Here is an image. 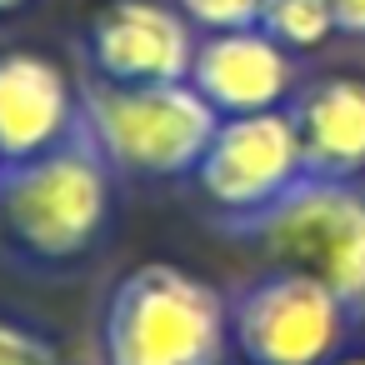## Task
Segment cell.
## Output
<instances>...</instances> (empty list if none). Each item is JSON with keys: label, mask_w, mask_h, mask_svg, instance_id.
<instances>
[{"label": "cell", "mask_w": 365, "mask_h": 365, "mask_svg": "<svg viewBox=\"0 0 365 365\" xmlns=\"http://www.w3.org/2000/svg\"><path fill=\"white\" fill-rule=\"evenodd\" d=\"M255 26H260L270 41H280L290 56L315 51V46H325L330 36H340V26H335V16H330L325 0H265Z\"/></svg>", "instance_id": "obj_11"}, {"label": "cell", "mask_w": 365, "mask_h": 365, "mask_svg": "<svg viewBox=\"0 0 365 365\" xmlns=\"http://www.w3.org/2000/svg\"><path fill=\"white\" fill-rule=\"evenodd\" d=\"M220 115L200 101L190 81L170 86H81V130L106 155L115 175L130 180H180L195 175Z\"/></svg>", "instance_id": "obj_4"}, {"label": "cell", "mask_w": 365, "mask_h": 365, "mask_svg": "<svg viewBox=\"0 0 365 365\" xmlns=\"http://www.w3.org/2000/svg\"><path fill=\"white\" fill-rule=\"evenodd\" d=\"M265 265L320 280L355 320H365V180H295L275 205L215 220Z\"/></svg>", "instance_id": "obj_3"}, {"label": "cell", "mask_w": 365, "mask_h": 365, "mask_svg": "<svg viewBox=\"0 0 365 365\" xmlns=\"http://www.w3.org/2000/svg\"><path fill=\"white\" fill-rule=\"evenodd\" d=\"M180 16L210 36V31H240V26H255L260 21V6L265 0H175Z\"/></svg>", "instance_id": "obj_13"}, {"label": "cell", "mask_w": 365, "mask_h": 365, "mask_svg": "<svg viewBox=\"0 0 365 365\" xmlns=\"http://www.w3.org/2000/svg\"><path fill=\"white\" fill-rule=\"evenodd\" d=\"M230 295V345L245 365H330L355 335V315L310 275L265 265Z\"/></svg>", "instance_id": "obj_5"}, {"label": "cell", "mask_w": 365, "mask_h": 365, "mask_svg": "<svg viewBox=\"0 0 365 365\" xmlns=\"http://www.w3.org/2000/svg\"><path fill=\"white\" fill-rule=\"evenodd\" d=\"M115 215V170L76 130L66 145L0 165V245L31 270H71L101 250Z\"/></svg>", "instance_id": "obj_1"}, {"label": "cell", "mask_w": 365, "mask_h": 365, "mask_svg": "<svg viewBox=\"0 0 365 365\" xmlns=\"http://www.w3.org/2000/svg\"><path fill=\"white\" fill-rule=\"evenodd\" d=\"M101 365H225L230 295L175 260L130 265L101 300Z\"/></svg>", "instance_id": "obj_2"}, {"label": "cell", "mask_w": 365, "mask_h": 365, "mask_svg": "<svg viewBox=\"0 0 365 365\" xmlns=\"http://www.w3.org/2000/svg\"><path fill=\"white\" fill-rule=\"evenodd\" d=\"M215 210V220H240L275 205L295 180H305V155L290 110L225 115L190 175Z\"/></svg>", "instance_id": "obj_6"}, {"label": "cell", "mask_w": 365, "mask_h": 365, "mask_svg": "<svg viewBox=\"0 0 365 365\" xmlns=\"http://www.w3.org/2000/svg\"><path fill=\"white\" fill-rule=\"evenodd\" d=\"M81 130V91L41 51H0V165L36 160Z\"/></svg>", "instance_id": "obj_9"}, {"label": "cell", "mask_w": 365, "mask_h": 365, "mask_svg": "<svg viewBox=\"0 0 365 365\" xmlns=\"http://www.w3.org/2000/svg\"><path fill=\"white\" fill-rule=\"evenodd\" d=\"M340 36H365V0H325Z\"/></svg>", "instance_id": "obj_14"}, {"label": "cell", "mask_w": 365, "mask_h": 365, "mask_svg": "<svg viewBox=\"0 0 365 365\" xmlns=\"http://www.w3.org/2000/svg\"><path fill=\"white\" fill-rule=\"evenodd\" d=\"M195 26L165 0H106L86 26V71L106 86H170L190 81Z\"/></svg>", "instance_id": "obj_7"}, {"label": "cell", "mask_w": 365, "mask_h": 365, "mask_svg": "<svg viewBox=\"0 0 365 365\" xmlns=\"http://www.w3.org/2000/svg\"><path fill=\"white\" fill-rule=\"evenodd\" d=\"M190 86L200 101L225 120V115H260V110H285L295 96V56L270 41L260 26L240 31H210L195 41L190 61Z\"/></svg>", "instance_id": "obj_8"}, {"label": "cell", "mask_w": 365, "mask_h": 365, "mask_svg": "<svg viewBox=\"0 0 365 365\" xmlns=\"http://www.w3.org/2000/svg\"><path fill=\"white\" fill-rule=\"evenodd\" d=\"M0 365H66V360L51 335H41L26 320L0 315Z\"/></svg>", "instance_id": "obj_12"}, {"label": "cell", "mask_w": 365, "mask_h": 365, "mask_svg": "<svg viewBox=\"0 0 365 365\" xmlns=\"http://www.w3.org/2000/svg\"><path fill=\"white\" fill-rule=\"evenodd\" d=\"M26 6V0H0V16H6V11H21Z\"/></svg>", "instance_id": "obj_16"}, {"label": "cell", "mask_w": 365, "mask_h": 365, "mask_svg": "<svg viewBox=\"0 0 365 365\" xmlns=\"http://www.w3.org/2000/svg\"><path fill=\"white\" fill-rule=\"evenodd\" d=\"M330 365H365V355H340V360H330Z\"/></svg>", "instance_id": "obj_15"}, {"label": "cell", "mask_w": 365, "mask_h": 365, "mask_svg": "<svg viewBox=\"0 0 365 365\" xmlns=\"http://www.w3.org/2000/svg\"><path fill=\"white\" fill-rule=\"evenodd\" d=\"M290 120L300 135L305 175L365 180V81L320 76L290 96Z\"/></svg>", "instance_id": "obj_10"}]
</instances>
